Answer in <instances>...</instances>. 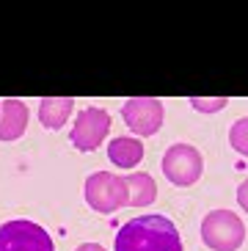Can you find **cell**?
I'll return each instance as SVG.
<instances>
[{
  "mask_svg": "<svg viewBox=\"0 0 248 251\" xmlns=\"http://www.w3.org/2000/svg\"><path fill=\"white\" fill-rule=\"evenodd\" d=\"M116 251H182V240L166 215H138L116 232Z\"/></svg>",
  "mask_w": 248,
  "mask_h": 251,
  "instance_id": "1",
  "label": "cell"
},
{
  "mask_svg": "<svg viewBox=\"0 0 248 251\" xmlns=\"http://www.w3.org/2000/svg\"><path fill=\"white\" fill-rule=\"evenodd\" d=\"M246 237L240 215L229 213V210H212L201 221V240L212 251H237Z\"/></svg>",
  "mask_w": 248,
  "mask_h": 251,
  "instance_id": "2",
  "label": "cell"
},
{
  "mask_svg": "<svg viewBox=\"0 0 248 251\" xmlns=\"http://www.w3.org/2000/svg\"><path fill=\"white\" fill-rule=\"evenodd\" d=\"M86 201L94 207L97 213H113L119 207L130 204L127 182L119 174L110 171H97L86 179Z\"/></svg>",
  "mask_w": 248,
  "mask_h": 251,
  "instance_id": "3",
  "label": "cell"
},
{
  "mask_svg": "<svg viewBox=\"0 0 248 251\" xmlns=\"http://www.w3.org/2000/svg\"><path fill=\"white\" fill-rule=\"evenodd\" d=\"M0 251H55L52 237L33 221L0 224Z\"/></svg>",
  "mask_w": 248,
  "mask_h": 251,
  "instance_id": "4",
  "label": "cell"
},
{
  "mask_svg": "<svg viewBox=\"0 0 248 251\" xmlns=\"http://www.w3.org/2000/svg\"><path fill=\"white\" fill-rule=\"evenodd\" d=\"M163 171H166L168 182L188 188V185H193L201 177L204 160H201L196 147H190V144H174V147H168V152L163 155Z\"/></svg>",
  "mask_w": 248,
  "mask_h": 251,
  "instance_id": "5",
  "label": "cell"
},
{
  "mask_svg": "<svg viewBox=\"0 0 248 251\" xmlns=\"http://www.w3.org/2000/svg\"><path fill=\"white\" fill-rule=\"evenodd\" d=\"M122 116L135 135H154L163 125V102L154 97H132L122 105Z\"/></svg>",
  "mask_w": 248,
  "mask_h": 251,
  "instance_id": "6",
  "label": "cell"
},
{
  "mask_svg": "<svg viewBox=\"0 0 248 251\" xmlns=\"http://www.w3.org/2000/svg\"><path fill=\"white\" fill-rule=\"evenodd\" d=\"M108 130H110V113L102 111V108H86V111L77 113L69 138L80 152H91L105 141Z\"/></svg>",
  "mask_w": 248,
  "mask_h": 251,
  "instance_id": "7",
  "label": "cell"
},
{
  "mask_svg": "<svg viewBox=\"0 0 248 251\" xmlns=\"http://www.w3.org/2000/svg\"><path fill=\"white\" fill-rule=\"evenodd\" d=\"M28 127V108L20 100L0 102V141H17Z\"/></svg>",
  "mask_w": 248,
  "mask_h": 251,
  "instance_id": "8",
  "label": "cell"
},
{
  "mask_svg": "<svg viewBox=\"0 0 248 251\" xmlns=\"http://www.w3.org/2000/svg\"><path fill=\"white\" fill-rule=\"evenodd\" d=\"M108 157L119 169H132V166H138L144 160V144L138 138H132V135H119V138L110 141Z\"/></svg>",
  "mask_w": 248,
  "mask_h": 251,
  "instance_id": "9",
  "label": "cell"
},
{
  "mask_svg": "<svg viewBox=\"0 0 248 251\" xmlns=\"http://www.w3.org/2000/svg\"><path fill=\"white\" fill-rule=\"evenodd\" d=\"M72 108H74L72 97H44L39 102V119L47 130H58V127L66 125Z\"/></svg>",
  "mask_w": 248,
  "mask_h": 251,
  "instance_id": "10",
  "label": "cell"
},
{
  "mask_svg": "<svg viewBox=\"0 0 248 251\" xmlns=\"http://www.w3.org/2000/svg\"><path fill=\"white\" fill-rule=\"evenodd\" d=\"M127 182V193H130V204L132 207H146L152 204L154 196H157V185L149 174L138 171V174H130V177H124Z\"/></svg>",
  "mask_w": 248,
  "mask_h": 251,
  "instance_id": "11",
  "label": "cell"
},
{
  "mask_svg": "<svg viewBox=\"0 0 248 251\" xmlns=\"http://www.w3.org/2000/svg\"><path fill=\"white\" fill-rule=\"evenodd\" d=\"M229 144H232L234 152H240L243 157H248V116L237 119L229 130Z\"/></svg>",
  "mask_w": 248,
  "mask_h": 251,
  "instance_id": "12",
  "label": "cell"
},
{
  "mask_svg": "<svg viewBox=\"0 0 248 251\" xmlns=\"http://www.w3.org/2000/svg\"><path fill=\"white\" fill-rule=\"evenodd\" d=\"M190 105H193L196 111H201V113H215V111H221V108L226 105V97H212V100L193 97V100H190Z\"/></svg>",
  "mask_w": 248,
  "mask_h": 251,
  "instance_id": "13",
  "label": "cell"
},
{
  "mask_svg": "<svg viewBox=\"0 0 248 251\" xmlns=\"http://www.w3.org/2000/svg\"><path fill=\"white\" fill-rule=\"evenodd\" d=\"M237 201H240V207L248 213V179L240 185V188H237Z\"/></svg>",
  "mask_w": 248,
  "mask_h": 251,
  "instance_id": "14",
  "label": "cell"
},
{
  "mask_svg": "<svg viewBox=\"0 0 248 251\" xmlns=\"http://www.w3.org/2000/svg\"><path fill=\"white\" fill-rule=\"evenodd\" d=\"M77 251H105L99 243H83V246H77Z\"/></svg>",
  "mask_w": 248,
  "mask_h": 251,
  "instance_id": "15",
  "label": "cell"
}]
</instances>
